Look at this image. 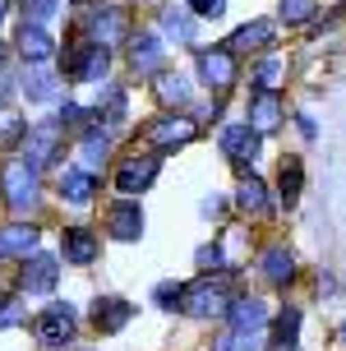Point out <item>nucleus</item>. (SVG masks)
<instances>
[{"instance_id": "f257e3e1", "label": "nucleus", "mask_w": 346, "mask_h": 351, "mask_svg": "<svg viewBox=\"0 0 346 351\" xmlns=\"http://www.w3.org/2000/svg\"><path fill=\"white\" fill-rule=\"evenodd\" d=\"M106 65H111V56H106V47H97L92 37H74L69 51L60 56V70H65V79H74V84H97L106 74Z\"/></svg>"}, {"instance_id": "f03ea898", "label": "nucleus", "mask_w": 346, "mask_h": 351, "mask_svg": "<svg viewBox=\"0 0 346 351\" xmlns=\"http://www.w3.org/2000/svg\"><path fill=\"white\" fill-rule=\"evenodd\" d=\"M180 310L194 319H217V315H231V296H226V282L217 278H199L194 287H185V300H180Z\"/></svg>"}, {"instance_id": "7ed1b4c3", "label": "nucleus", "mask_w": 346, "mask_h": 351, "mask_svg": "<svg viewBox=\"0 0 346 351\" xmlns=\"http://www.w3.org/2000/svg\"><path fill=\"white\" fill-rule=\"evenodd\" d=\"M0 190H5V204L14 213H28L37 204V171L28 167L23 158H14V162H5V171H0Z\"/></svg>"}, {"instance_id": "20e7f679", "label": "nucleus", "mask_w": 346, "mask_h": 351, "mask_svg": "<svg viewBox=\"0 0 346 351\" xmlns=\"http://www.w3.org/2000/svg\"><path fill=\"white\" fill-rule=\"evenodd\" d=\"M60 143H65V125L60 121H42L28 130V139H23V162L28 167H51L55 158H60Z\"/></svg>"}, {"instance_id": "39448f33", "label": "nucleus", "mask_w": 346, "mask_h": 351, "mask_svg": "<svg viewBox=\"0 0 346 351\" xmlns=\"http://www.w3.org/2000/svg\"><path fill=\"white\" fill-rule=\"evenodd\" d=\"M199 79L212 93H226V88L236 84V51L231 47H203L199 51Z\"/></svg>"}, {"instance_id": "423d86ee", "label": "nucleus", "mask_w": 346, "mask_h": 351, "mask_svg": "<svg viewBox=\"0 0 346 351\" xmlns=\"http://www.w3.org/2000/svg\"><path fill=\"white\" fill-rule=\"evenodd\" d=\"M88 33L97 47H121L125 37H129V14H125L121 5H97L92 19H88Z\"/></svg>"}, {"instance_id": "0eeeda50", "label": "nucleus", "mask_w": 346, "mask_h": 351, "mask_svg": "<svg viewBox=\"0 0 346 351\" xmlns=\"http://www.w3.org/2000/svg\"><path fill=\"white\" fill-rule=\"evenodd\" d=\"M74 328H79V315H74L69 305H47V310L37 315V337H42L47 347L74 342Z\"/></svg>"}, {"instance_id": "6e6552de", "label": "nucleus", "mask_w": 346, "mask_h": 351, "mask_svg": "<svg viewBox=\"0 0 346 351\" xmlns=\"http://www.w3.org/2000/svg\"><path fill=\"white\" fill-rule=\"evenodd\" d=\"M129 65H134L138 79H153V74H162V65H166V47H162V37H157V33L129 37Z\"/></svg>"}, {"instance_id": "1a4fd4ad", "label": "nucleus", "mask_w": 346, "mask_h": 351, "mask_svg": "<svg viewBox=\"0 0 346 351\" xmlns=\"http://www.w3.org/2000/svg\"><path fill=\"white\" fill-rule=\"evenodd\" d=\"M194 121H185V116H166V121H153L148 125V143H153L157 153H171V148H185V143H194Z\"/></svg>"}, {"instance_id": "9d476101", "label": "nucleus", "mask_w": 346, "mask_h": 351, "mask_svg": "<svg viewBox=\"0 0 346 351\" xmlns=\"http://www.w3.org/2000/svg\"><path fill=\"white\" fill-rule=\"evenodd\" d=\"M157 167H162V158H125L121 171H116V190L121 194H143L157 180Z\"/></svg>"}, {"instance_id": "9b49d317", "label": "nucleus", "mask_w": 346, "mask_h": 351, "mask_svg": "<svg viewBox=\"0 0 346 351\" xmlns=\"http://www.w3.org/2000/svg\"><path fill=\"white\" fill-rule=\"evenodd\" d=\"M222 153L236 162V167L254 162V158H259V130H254L249 121H245V125H226V130H222Z\"/></svg>"}, {"instance_id": "f8f14e48", "label": "nucleus", "mask_w": 346, "mask_h": 351, "mask_svg": "<svg viewBox=\"0 0 346 351\" xmlns=\"http://www.w3.org/2000/svg\"><path fill=\"white\" fill-rule=\"evenodd\" d=\"M106 231H111L116 241H138V236H143V208H138L134 199L111 204V208H106Z\"/></svg>"}, {"instance_id": "ddd939ff", "label": "nucleus", "mask_w": 346, "mask_h": 351, "mask_svg": "<svg viewBox=\"0 0 346 351\" xmlns=\"http://www.w3.org/2000/svg\"><path fill=\"white\" fill-rule=\"evenodd\" d=\"M55 278H60V268H55L51 254H33V259H23V273H18V291H33V296H42V291H51Z\"/></svg>"}, {"instance_id": "4468645a", "label": "nucleus", "mask_w": 346, "mask_h": 351, "mask_svg": "<svg viewBox=\"0 0 346 351\" xmlns=\"http://www.w3.org/2000/svg\"><path fill=\"white\" fill-rule=\"evenodd\" d=\"M60 254H65V263H92L97 259V231L88 227H65L60 231Z\"/></svg>"}, {"instance_id": "2eb2a0df", "label": "nucleus", "mask_w": 346, "mask_h": 351, "mask_svg": "<svg viewBox=\"0 0 346 351\" xmlns=\"http://www.w3.org/2000/svg\"><path fill=\"white\" fill-rule=\"evenodd\" d=\"M129 319H134V305L121 300V296H106V300L92 305V328H97V333H121Z\"/></svg>"}, {"instance_id": "dca6fc26", "label": "nucleus", "mask_w": 346, "mask_h": 351, "mask_svg": "<svg viewBox=\"0 0 346 351\" xmlns=\"http://www.w3.org/2000/svg\"><path fill=\"white\" fill-rule=\"evenodd\" d=\"M51 47L55 42L42 23H23V28H18V56H23L28 65H47V60H51Z\"/></svg>"}, {"instance_id": "f3484780", "label": "nucleus", "mask_w": 346, "mask_h": 351, "mask_svg": "<svg viewBox=\"0 0 346 351\" xmlns=\"http://www.w3.org/2000/svg\"><path fill=\"white\" fill-rule=\"evenodd\" d=\"M33 250H37V227H23V222L0 227V259H28Z\"/></svg>"}, {"instance_id": "a211bd4d", "label": "nucleus", "mask_w": 346, "mask_h": 351, "mask_svg": "<svg viewBox=\"0 0 346 351\" xmlns=\"http://www.w3.org/2000/svg\"><path fill=\"white\" fill-rule=\"evenodd\" d=\"M273 37H277V28L268 23V19H249L245 28H236V37H231L226 47H236V51H268Z\"/></svg>"}, {"instance_id": "6ab92c4d", "label": "nucleus", "mask_w": 346, "mask_h": 351, "mask_svg": "<svg viewBox=\"0 0 346 351\" xmlns=\"http://www.w3.org/2000/svg\"><path fill=\"white\" fill-rule=\"evenodd\" d=\"M60 194H65V204H92V194H97V176L92 171H79V167H69L60 171Z\"/></svg>"}, {"instance_id": "aec40b11", "label": "nucleus", "mask_w": 346, "mask_h": 351, "mask_svg": "<svg viewBox=\"0 0 346 351\" xmlns=\"http://www.w3.org/2000/svg\"><path fill=\"white\" fill-rule=\"evenodd\" d=\"M231 324H236V333H259L263 324H268V305L254 296L231 300Z\"/></svg>"}, {"instance_id": "412c9836", "label": "nucleus", "mask_w": 346, "mask_h": 351, "mask_svg": "<svg viewBox=\"0 0 346 351\" xmlns=\"http://www.w3.org/2000/svg\"><path fill=\"white\" fill-rule=\"evenodd\" d=\"M249 125H254L259 134H273L277 125H282V102H277V93H254V102H249Z\"/></svg>"}, {"instance_id": "4be33fe9", "label": "nucleus", "mask_w": 346, "mask_h": 351, "mask_svg": "<svg viewBox=\"0 0 346 351\" xmlns=\"http://www.w3.org/2000/svg\"><path fill=\"white\" fill-rule=\"evenodd\" d=\"M259 268H263V278L273 282V287H282V282L295 278V259H291V250H282V245L263 250V254H259Z\"/></svg>"}, {"instance_id": "5701e85b", "label": "nucleus", "mask_w": 346, "mask_h": 351, "mask_svg": "<svg viewBox=\"0 0 346 351\" xmlns=\"http://www.w3.org/2000/svg\"><path fill=\"white\" fill-rule=\"evenodd\" d=\"M23 93H28V102H51L55 97V74L47 65H37V70L23 74Z\"/></svg>"}, {"instance_id": "b1692460", "label": "nucleus", "mask_w": 346, "mask_h": 351, "mask_svg": "<svg viewBox=\"0 0 346 351\" xmlns=\"http://www.w3.org/2000/svg\"><path fill=\"white\" fill-rule=\"evenodd\" d=\"M236 204H240L245 213H263L268 208V190H263L259 176H245L240 185H236Z\"/></svg>"}, {"instance_id": "393cba45", "label": "nucleus", "mask_w": 346, "mask_h": 351, "mask_svg": "<svg viewBox=\"0 0 346 351\" xmlns=\"http://www.w3.org/2000/svg\"><path fill=\"white\" fill-rule=\"evenodd\" d=\"M295 337H300V310H282L277 333H273V351H295Z\"/></svg>"}, {"instance_id": "a878e982", "label": "nucleus", "mask_w": 346, "mask_h": 351, "mask_svg": "<svg viewBox=\"0 0 346 351\" xmlns=\"http://www.w3.org/2000/svg\"><path fill=\"white\" fill-rule=\"evenodd\" d=\"M300 185H305V167H300V158H286L282 162V204L286 208L300 199Z\"/></svg>"}, {"instance_id": "bb28decb", "label": "nucleus", "mask_w": 346, "mask_h": 351, "mask_svg": "<svg viewBox=\"0 0 346 351\" xmlns=\"http://www.w3.org/2000/svg\"><path fill=\"white\" fill-rule=\"evenodd\" d=\"M157 97H162L166 106H185V102H190V79H185V74H162Z\"/></svg>"}, {"instance_id": "cd10ccee", "label": "nucleus", "mask_w": 346, "mask_h": 351, "mask_svg": "<svg viewBox=\"0 0 346 351\" xmlns=\"http://www.w3.org/2000/svg\"><path fill=\"white\" fill-rule=\"evenodd\" d=\"M162 33L171 37V42H194V19L185 10H166L162 14Z\"/></svg>"}, {"instance_id": "c85d7f7f", "label": "nucleus", "mask_w": 346, "mask_h": 351, "mask_svg": "<svg viewBox=\"0 0 346 351\" xmlns=\"http://www.w3.org/2000/svg\"><path fill=\"white\" fill-rule=\"evenodd\" d=\"M79 153H84L88 167H97V162H102L106 153H111V134H106V130H88L84 143H79Z\"/></svg>"}, {"instance_id": "c756f323", "label": "nucleus", "mask_w": 346, "mask_h": 351, "mask_svg": "<svg viewBox=\"0 0 346 351\" xmlns=\"http://www.w3.org/2000/svg\"><path fill=\"white\" fill-rule=\"evenodd\" d=\"M277 79H282V60H277V56H263L259 65H254V74H249V84L259 88V93H273Z\"/></svg>"}, {"instance_id": "7c9ffc66", "label": "nucleus", "mask_w": 346, "mask_h": 351, "mask_svg": "<svg viewBox=\"0 0 346 351\" xmlns=\"http://www.w3.org/2000/svg\"><path fill=\"white\" fill-rule=\"evenodd\" d=\"M18 139H28V121H18L14 111L0 106V148H14Z\"/></svg>"}, {"instance_id": "2f4dec72", "label": "nucleus", "mask_w": 346, "mask_h": 351, "mask_svg": "<svg viewBox=\"0 0 346 351\" xmlns=\"http://www.w3.org/2000/svg\"><path fill=\"white\" fill-rule=\"evenodd\" d=\"M277 14H282V23H310L314 19V0H282Z\"/></svg>"}, {"instance_id": "473e14b6", "label": "nucleus", "mask_w": 346, "mask_h": 351, "mask_svg": "<svg viewBox=\"0 0 346 351\" xmlns=\"http://www.w3.org/2000/svg\"><path fill=\"white\" fill-rule=\"evenodd\" d=\"M153 300L162 305V310H180V300H185V287H180V282H157Z\"/></svg>"}, {"instance_id": "72a5a7b5", "label": "nucleus", "mask_w": 346, "mask_h": 351, "mask_svg": "<svg viewBox=\"0 0 346 351\" xmlns=\"http://www.w3.org/2000/svg\"><path fill=\"white\" fill-rule=\"evenodd\" d=\"M18 5H23V14H33V23H42L60 10V0H18Z\"/></svg>"}, {"instance_id": "f704fd0d", "label": "nucleus", "mask_w": 346, "mask_h": 351, "mask_svg": "<svg viewBox=\"0 0 346 351\" xmlns=\"http://www.w3.org/2000/svg\"><path fill=\"white\" fill-rule=\"evenodd\" d=\"M23 315H28V305H18V300H0V328L23 324Z\"/></svg>"}, {"instance_id": "c9c22d12", "label": "nucleus", "mask_w": 346, "mask_h": 351, "mask_svg": "<svg viewBox=\"0 0 346 351\" xmlns=\"http://www.w3.org/2000/svg\"><path fill=\"white\" fill-rule=\"evenodd\" d=\"M199 19H217V14H226V0H185Z\"/></svg>"}, {"instance_id": "e433bc0d", "label": "nucleus", "mask_w": 346, "mask_h": 351, "mask_svg": "<svg viewBox=\"0 0 346 351\" xmlns=\"http://www.w3.org/2000/svg\"><path fill=\"white\" fill-rule=\"evenodd\" d=\"M88 116H92V111H84V106L65 102V106H60V116H55V121H60V125H65V130H69V125H84Z\"/></svg>"}, {"instance_id": "4c0bfd02", "label": "nucleus", "mask_w": 346, "mask_h": 351, "mask_svg": "<svg viewBox=\"0 0 346 351\" xmlns=\"http://www.w3.org/2000/svg\"><path fill=\"white\" fill-rule=\"evenodd\" d=\"M295 121H300V134H305V139H314V134H319V125H314V116H310V111H300Z\"/></svg>"}, {"instance_id": "58836bf2", "label": "nucleus", "mask_w": 346, "mask_h": 351, "mask_svg": "<svg viewBox=\"0 0 346 351\" xmlns=\"http://www.w3.org/2000/svg\"><path fill=\"white\" fill-rule=\"evenodd\" d=\"M342 342H346V324H342Z\"/></svg>"}, {"instance_id": "ea45409f", "label": "nucleus", "mask_w": 346, "mask_h": 351, "mask_svg": "<svg viewBox=\"0 0 346 351\" xmlns=\"http://www.w3.org/2000/svg\"><path fill=\"white\" fill-rule=\"evenodd\" d=\"M0 19H5V5H0Z\"/></svg>"}]
</instances>
